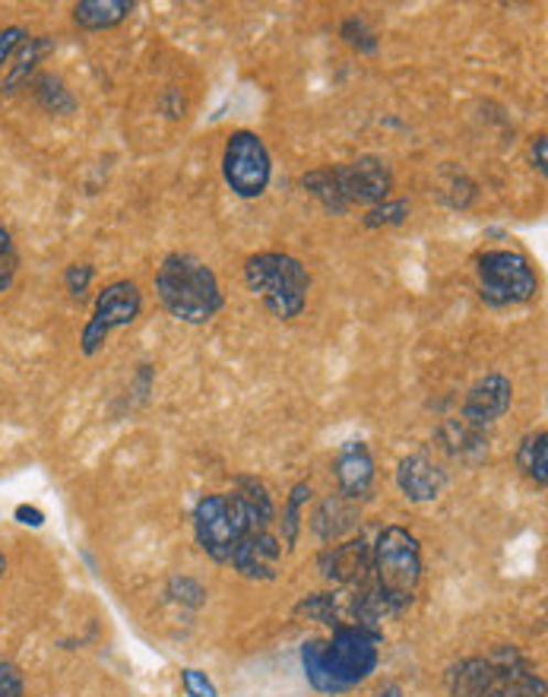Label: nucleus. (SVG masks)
Listing matches in <instances>:
<instances>
[{"instance_id": "28", "label": "nucleus", "mask_w": 548, "mask_h": 697, "mask_svg": "<svg viewBox=\"0 0 548 697\" xmlns=\"http://www.w3.org/2000/svg\"><path fill=\"white\" fill-rule=\"evenodd\" d=\"M25 39H29V32L23 26L0 29V67H7L13 61V54L20 52V45H23Z\"/></svg>"}, {"instance_id": "20", "label": "nucleus", "mask_w": 548, "mask_h": 697, "mask_svg": "<svg viewBox=\"0 0 548 697\" xmlns=\"http://www.w3.org/2000/svg\"><path fill=\"white\" fill-rule=\"evenodd\" d=\"M517 460H520V466H524L526 476H529L539 489H546L548 486V438L542 428H539V432H533V435H526L524 444H520Z\"/></svg>"}, {"instance_id": "25", "label": "nucleus", "mask_w": 548, "mask_h": 697, "mask_svg": "<svg viewBox=\"0 0 548 697\" xmlns=\"http://www.w3.org/2000/svg\"><path fill=\"white\" fill-rule=\"evenodd\" d=\"M17 270H20V254L13 248V235L0 226V292H7L13 285Z\"/></svg>"}, {"instance_id": "3", "label": "nucleus", "mask_w": 548, "mask_h": 697, "mask_svg": "<svg viewBox=\"0 0 548 697\" xmlns=\"http://www.w3.org/2000/svg\"><path fill=\"white\" fill-rule=\"evenodd\" d=\"M155 295L181 324H206L223 308V285L216 270L197 254L175 251L155 270Z\"/></svg>"}, {"instance_id": "17", "label": "nucleus", "mask_w": 548, "mask_h": 697, "mask_svg": "<svg viewBox=\"0 0 548 697\" xmlns=\"http://www.w3.org/2000/svg\"><path fill=\"white\" fill-rule=\"evenodd\" d=\"M133 13L130 0H83L74 7V23L86 32H101L125 23Z\"/></svg>"}, {"instance_id": "31", "label": "nucleus", "mask_w": 548, "mask_h": 697, "mask_svg": "<svg viewBox=\"0 0 548 697\" xmlns=\"http://www.w3.org/2000/svg\"><path fill=\"white\" fill-rule=\"evenodd\" d=\"M529 153H533V165H536V172L546 178L548 175V137L546 133L533 137V146H529Z\"/></svg>"}, {"instance_id": "27", "label": "nucleus", "mask_w": 548, "mask_h": 697, "mask_svg": "<svg viewBox=\"0 0 548 697\" xmlns=\"http://www.w3.org/2000/svg\"><path fill=\"white\" fill-rule=\"evenodd\" d=\"M181 685H184L187 697H219L216 685L206 678V672H200V669L181 672Z\"/></svg>"}, {"instance_id": "30", "label": "nucleus", "mask_w": 548, "mask_h": 697, "mask_svg": "<svg viewBox=\"0 0 548 697\" xmlns=\"http://www.w3.org/2000/svg\"><path fill=\"white\" fill-rule=\"evenodd\" d=\"M0 697H23V675L13 663L0 660Z\"/></svg>"}, {"instance_id": "12", "label": "nucleus", "mask_w": 548, "mask_h": 697, "mask_svg": "<svg viewBox=\"0 0 548 697\" xmlns=\"http://www.w3.org/2000/svg\"><path fill=\"white\" fill-rule=\"evenodd\" d=\"M282 562V543L270 530H254L232 552V568L248 580H276Z\"/></svg>"}, {"instance_id": "23", "label": "nucleus", "mask_w": 548, "mask_h": 697, "mask_svg": "<svg viewBox=\"0 0 548 697\" xmlns=\"http://www.w3.org/2000/svg\"><path fill=\"white\" fill-rule=\"evenodd\" d=\"M406 219H409V200H384L365 213L368 229H390V226H402Z\"/></svg>"}, {"instance_id": "7", "label": "nucleus", "mask_w": 548, "mask_h": 697, "mask_svg": "<svg viewBox=\"0 0 548 697\" xmlns=\"http://www.w3.org/2000/svg\"><path fill=\"white\" fill-rule=\"evenodd\" d=\"M475 280H479V298L488 308H511L526 305L539 292V276L529 258L520 251H485L475 260Z\"/></svg>"}, {"instance_id": "19", "label": "nucleus", "mask_w": 548, "mask_h": 697, "mask_svg": "<svg viewBox=\"0 0 548 697\" xmlns=\"http://www.w3.org/2000/svg\"><path fill=\"white\" fill-rule=\"evenodd\" d=\"M235 494L245 501V508L254 514V520H257L264 530H270V523L276 520V508L273 498L267 494V486H264L260 479H254V476H238V479H235Z\"/></svg>"}, {"instance_id": "15", "label": "nucleus", "mask_w": 548, "mask_h": 697, "mask_svg": "<svg viewBox=\"0 0 548 697\" xmlns=\"http://www.w3.org/2000/svg\"><path fill=\"white\" fill-rule=\"evenodd\" d=\"M321 570H324L326 580H333L340 587H355L372 570V548H368L365 540L330 545L321 555Z\"/></svg>"}, {"instance_id": "8", "label": "nucleus", "mask_w": 548, "mask_h": 697, "mask_svg": "<svg viewBox=\"0 0 548 697\" xmlns=\"http://www.w3.org/2000/svg\"><path fill=\"white\" fill-rule=\"evenodd\" d=\"M223 178L228 190L241 200H257L267 194L273 178V159L260 133L254 130L228 133L223 150Z\"/></svg>"}, {"instance_id": "22", "label": "nucleus", "mask_w": 548, "mask_h": 697, "mask_svg": "<svg viewBox=\"0 0 548 697\" xmlns=\"http://www.w3.org/2000/svg\"><path fill=\"white\" fill-rule=\"evenodd\" d=\"M311 486L308 482H299L292 494H289V501H286V511H282V540L279 543H286V548H296L299 543V530H301V508L311 501Z\"/></svg>"}, {"instance_id": "34", "label": "nucleus", "mask_w": 548, "mask_h": 697, "mask_svg": "<svg viewBox=\"0 0 548 697\" xmlns=\"http://www.w3.org/2000/svg\"><path fill=\"white\" fill-rule=\"evenodd\" d=\"M3 574H7V555L0 552V580H3Z\"/></svg>"}, {"instance_id": "9", "label": "nucleus", "mask_w": 548, "mask_h": 697, "mask_svg": "<svg viewBox=\"0 0 548 697\" xmlns=\"http://www.w3.org/2000/svg\"><path fill=\"white\" fill-rule=\"evenodd\" d=\"M143 314V292L133 280H115L96 295V308L93 317L86 320L83 334H79V352L83 356H96L105 349L108 336L115 330L130 327L137 317Z\"/></svg>"}, {"instance_id": "33", "label": "nucleus", "mask_w": 548, "mask_h": 697, "mask_svg": "<svg viewBox=\"0 0 548 697\" xmlns=\"http://www.w3.org/2000/svg\"><path fill=\"white\" fill-rule=\"evenodd\" d=\"M374 697H402V691H399L397 685H387L384 691H377V695H374Z\"/></svg>"}, {"instance_id": "4", "label": "nucleus", "mask_w": 548, "mask_h": 697, "mask_svg": "<svg viewBox=\"0 0 548 697\" xmlns=\"http://www.w3.org/2000/svg\"><path fill=\"white\" fill-rule=\"evenodd\" d=\"M245 285L276 320H296L308 308L311 273L286 251H260L245 260Z\"/></svg>"}, {"instance_id": "5", "label": "nucleus", "mask_w": 548, "mask_h": 697, "mask_svg": "<svg viewBox=\"0 0 548 697\" xmlns=\"http://www.w3.org/2000/svg\"><path fill=\"white\" fill-rule=\"evenodd\" d=\"M372 574L374 590L387 602V609L399 616L422 584V548L419 540L402 530V526H387L380 530L377 543L372 548Z\"/></svg>"}, {"instance_id": "24", "label": "nucleus", "mask_w": 548, "mask_h": 697, "mask_svg": "<svg viewBox=\"0 0 548 697\" xmlns=\"http://www.w3.org/2000/svg\"><path fill=\"white\" fill-rule=\"evenodd\" d=\"M340 35L346 39V45H350V48H355V52H362V54L377 52V35H374L372 26H368L365 20H358V17L346 20V23H343V29H340Z\"/></svg>"}, {"instance_id": "21", "label": "nucleus", "mask_w": 548, "mask_h": 697, "mask_svg": "<svg viewBox=\"0 0 548 697\" xmlns=\"http://www.w3.org/2000/svg\"><path fill=\"white\" fill-rule=\"evenodd\" d=\"M32 86H35V99H39V105H42L45 111H51V115H74L76 111L74 92L64 86V79L61 77L42 74Z\"/></svg>"}, {"instance_id": "16", "label": "nucleus", "mask_w": 548, "mask_h": 697, "mask_svg": "<svg viewBox=\"0 0 548 697\" xmlns=\"http://www.w3.org/2000/svg\"><path fill=\"white\" fill-rule=\"evenodd\" d=\"M355 526H358V501H350L343 494L324 498L311 516V530L321 543H340Z\"/></svg>"}, {"instance_id": "35", "label": "nucleus", "mask_w": 548, "mask_h": 697, "mask_svg": "<svg viewBox=\"0 0 548 697\" xmlns=\"http://www.w3.org/2000/svg\"><path fill=\"white\" fill-rule=\"evenodd\" d=\"M0 96H3V86H0Z\"/></svg>"}, {"instance_id": "2", "label": "nucleus", "mask_w": 548, "mask_h": 697, "mask_svg": "<svg viewBox=\"0 0 548 697\" xmlns=\"http://www.w3.org/2000/svg\"><path fill=\"white\" fill-rule=\"evenodd\" d=\"M301 187L333 216H346L352 207H374L390 200L394 168L380 155H358L352 162L321 165L301 175Z\"/></svg>"}, {"instance_id": "26", "label": "nucleus", "mask_w": 548, "mask_h": 697, "mask_svg": "<svg viewBox=\"0 0 548 697\" xmlns=\"http://www.w3.org/2000/svg\"><path fill=\"white\" fill-rule=\"evenodd\" d=\"M93 280H96V266L93 263H71L67 273H64V285H67L74 302H86V292H89Z\"/></svg>"}, {"instance_id": "10", "label": "nucleus", "mask_w": 548, "mask_h": 697, "mask_svg": "<svg viewBox=\"0 0 548 697\" xmlns=\"http://www.w3.org/2000/svg\"><path fill=\"white\" fill-rule=\"evenodd\" d=\"M488 660V678L479 697H546L542 675L529 669L514 646H498Z\"/></svg>"}, {"instance_id": "11", "label": "nucleus", "mask_w": 548, "mask_h": 697, "mask_svg": "<svg viewBox=\"0 0 548 697\" xmlns=\"http://www.w3.org/2000/svg\"><path fill=\"white\" fill-rule=\"evenodd\" d=\"M511 403H514V384H511V378L492 371V374L479 378L473 388H470V393H466V400H463V422L473 425V428H485V425L498 422L501 415L511 410Z\"/></svg>"}, {"instance_id": "18", "label": "nucleus", "mask_w": 548, "mask_h": 697, "mask_svg": "<svg viewBox=\"0 0 548 697\" xmlns=\"http://www.w3.org/2000/svg\"><path fill=\"white\" fill-rule=\"evenodd\" d=\"M51 48H54V42H51L49 35H29L23 45H20V52L13 54V64H10V74H7V79L0 83V86H3V92H13L20 83H25L29 74L35 70V64H39Z\"/></svg>"}, {"instance_id": "29", "label": "nucleus", "mask_w": 548, "mask_h": 697, "mask_svg": "<svg viewBox=\"0 0 548 697\" xmlns=\"http://www.w3.org/2000/svg\"><path fill=\"white\" fill-rule=\"evenodd\" d=\"M169 593L175 596L178 602H184V606H203V599H206V590L191 577H175Z\"/></svg>"}, {"instance_id": "32", "label": "nucleus", "mask_w": 548, "mask_h": 697, "mask_svg": "<svg viewBox=\"0 0 548 697\" xmlns=\"http://www.w3.org/2000/svg\"><path fill=\"white\" fill-rule=\"evenodd\" d=\"M13 516H17L23 526H32V530H39V526L45 523V514H42L39 508H32V504H20V508L13 511Z\"/></svg>"}, {"instance_id": "6", "label": "nucleus", "mask_w": 548, "mask_h": 697, "mask_svg": "<svg viewBox=\"0 0 548 697\" xmlns=\"http://www.w3.org/2000/svg\"><path fill=\"white\" fill-rule=\"evenodd\" d=\"M254 530H264V526L254 520V514L235 491L232 494H203L194 508V533H197L200 548L219 565L232 562V552Z\"/></svg>"}, {"instance_id": "1", "label": "nucleus", "mask_w": 548, "mask_h": 697, "mask_svg": "<svg viewBox=\"0 0 548 697\" xmlns=\"http://www.w3.org/2000/svg\"><path fill=\"white\" fill-rule=\"evenodd\" d=\"M384 634L365 624H340L330 641H308L301 646V669L321 695H340L368 682L380 663Z\"/></svg>"}, {"instance_id": "13", "label": "nucleus", "mask_w": 548, "mask_h": 697, "mask_svg": "<svg viewBox=\"0 0 548 697\" xmlns=\"http://www.w3.org/2000/svg\"><path fill=\"white\" fill-rule=\"evenodd\" d=\"M333 472H336V486H340V494L350 498V501H362L372 494L374 486V460L372 450L362 444V440H346L336 454V464H333Z\"/></svg>"}, {"instance_id": "14", "label": "nucleus", "mask_w": 548, "mask_h": 697, "mask_svg": "<svg viewBox=\"0 0 548 697\" xmlns=\"http://www.w3.org/2000/svg\"><path fill=\"white\" fill-rule=\"evenodd\" d=\"M397 486L409 501L425 504V501H434L444 491L448 472L425 454H409L397 466Z\"/></svg>"}]
</instances>
